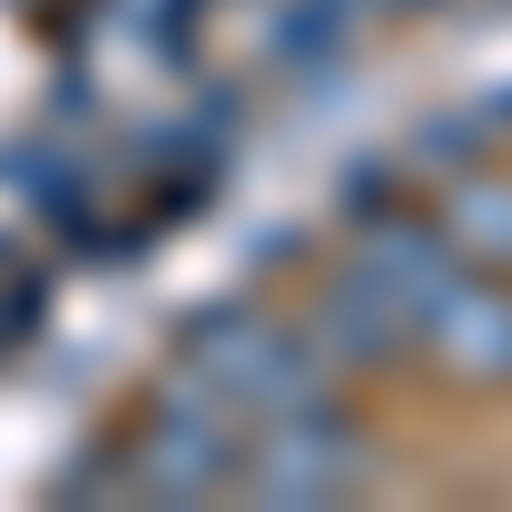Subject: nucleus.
<instances>
[{
	"instance_id": "f257e3e1",
	"label": "nucleus",
	"mask_w": 512,
	"mask_h": 512,
	"mask_svg": "<svg viewBox=\"0 0 512 512\" xmlns=\"http://www.w3.org/2000/svg\"><path fill=\"white\" fill-rule=\"evenodd\" d=\"M185 379H205V390L256 431V420H277V410H318L338 369L308 349V328H277L256 308H216L185 338Z\"/></svg>"
},
{
	"instance_id": "f03ea898",
	"label": "nucleus",
	"mask_w": 512,
	"mask_h": 512,
	"mask_svg": "<svg viewBox=\"0 0 512 512\" xmlns=\"http://www.w3.org/2000/svg\"><path fill=\"white\" fill-rule=\"evenodd\" d=\"M236 451H246V420L205 379L175 369L134 431V492L144 502H216V492H236Z\"/></svg>"
},
{
	"instance_id": "7ed1b4c3",
	"label": "nucleus",
	"mask_w": 512,
	"mask_h": 512,
	"mask_svg": "<svg viewBox=\"0 0 512 512\" xmlns=\"http://www.w3.org/2000/svg\"><path fill=\"white\" fill-rule=\"evenodd\" d=\"M359 482H369V441L349 431V420H328V400H318V410H277V420H256L246 451H236V492L267 502V512L349 502Z\"/></svg>"
},
{
	"instance_id": "20e7f679",
	"label": "nucleus",
	"mask_w": 512,
	"mask_h": 512,
	"mask_svg": "<svg viewBox=\"0 0 512 512\" xmlns=\"http://www.w3.org/2000/svg\"><path fill=\"white\" fill-rule=\"evenodd\" d=\"M420 359L441 379H461V390H512V277L461 267L420 318Z\"/></svg>"
},
{
	"instance_id": "39448f33",
	"label": "nucleus",
	"mask_w": 512,
	"mask_h": 512,
	"mask_svg": "<svg viewBox=\"0 0 512 512\" xmlns=\"http://www.w3.org/2000/svg\"><path fill=\"white\" fill-rule=\"evenodd\" d=\"M308 349L328 359V369H359V379H379V369H400V359H420V338H410V318L379 297L359 267H338L328 287H318V308H308Z\"/></svg>"
},
{
	"instance_id": "423d86ee",
	"label": "nucleus",
	"mask_w": 512,
	"mask_h": 512,
	"mask_svg": "<svg viewBox=\"0 0 512 512\" xmlns=\"http://www.w3.org/2000/svg\"><path fill=\"white\" fill-rule=\"evenodd\" d=\"M349 267L379 287V297H390V308L410 318V338H420V318H431V297L461 277V267H472V256H461L451 236H441V216H379L369 236H359V256H349Z\"/></svg>"
},
{
	"instance_id": "0eeeda50",
	"label": "nucleus",
	"mask_w": 512,
	"mask_h": 512,
	"mask_svg": "<svg viewBox=\"0 0 512 512\" xmlns=\"http://www.w3.org/2000/svg\"><path fill=\"white\" fill-rule=\"evenodd\" d=\"M441 236L472 256V267H502L512 277V175H461L441 195Z\"/></svg>"
}]
</instances>
